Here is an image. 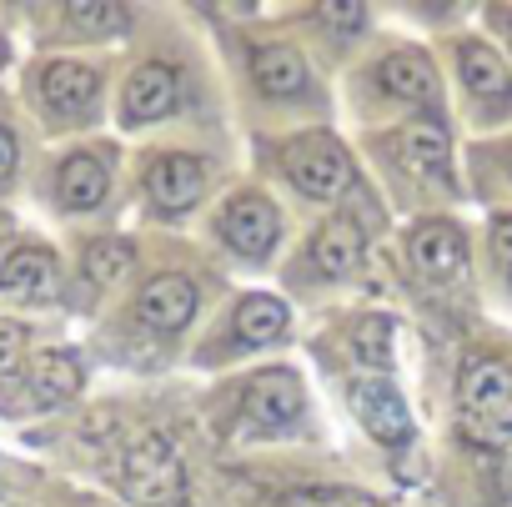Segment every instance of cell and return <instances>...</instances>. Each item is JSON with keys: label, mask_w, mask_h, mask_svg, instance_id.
<instances>
[{"label": "cell", "mask_w": 512, "mask_h": 507, "mask_svg": "<svg viewBox=\"0 0 512 507\" xmlns=\"http://www.w3.org/2000/svg\"><path fill=\"white\" fill-rule=\"evenodd\" d=\"M111 191V171L96 151H66L51 171V196L61 211H96Z\"/></svg>", "instance_id": "obj_12"}, {"label": "cell", "mask_w": 512, "mask_h": 507, "mask_svg": "<svg viewBox=\"0 0 512 507\" xmlns=\"http://www.w3.org/2000/svg\"><path fill=\"white\" fill-rule=\"evenodd\" d=\"M201 191H206V166L186 151H161L146 166V196L161 211H186V206L201 201Z\"/></svg>", "instance_id": "obj_13"}, {"label": "cell", "mask_w": 512, "mask_h": 507, "mask_svg": "<svg viewBox=\"0 0 512 507\" xmlns=\"http://www.w3.org/2000/svg\"><path fill=\"white\" fill-rule=\"evenodd\" d=\"M81 382H86V367H81V352H71V347H46V352H36L31 367H26V397H31L36 407H61V402H71V397L81 392Z\"/></svg>", "instance_id": "obj_15"}, {"label": "cell", "mask_w": 512, "mask_h": 507, "mask_svg": "<svg viewBox=\"0 0 512 507\" xmlns=\"http://www.w3.org/2000/svg\"><path fill=\"white\" fill-rule=\"evenodd\" d=\"M317 21L342 31V36H352V31L367 26V6H317Z\"/></svg>", "instance_id": "obj_25"}, {"label": "cell", "mask_w": 512, "mask_h": 507, "mask_svg": "<svg viewBox=\"0 0 512 507\" xmlns=\"http://www.w3.org/2000/svg\"><path fill=\"white\" fill-rule=\"evenodd\" d=\"M392 352H397V322L392 317H382V312H372V317H362L357 327H352V357L362 362V367H392Z\"/></svg>", "instance_id": "obj_23"}, {"label": "cell", "mask_w": 512, "mask_h": 507, "mask_svg": "<svg viewBox=\"0 0 512 507\" xmlns=\"http://www.w3.org/2000/svg\"><path fill=\"white\" fill-rule=\"evenodd\" d=\"M302 417V377L287 372V367H272L262 377L246 382V397H241V432H256V437H272L282 427H292Z\"/></svg>", "instance_id": "obj_6"}, {"label": "cell", "mask_w": 512, "mask_h": 507, "mask_svg": "<svg viewBox=\"0 0 512 507\" xmlns=\"http://www.w3.org/2000/svg\"><path fill=\"white\" fill-rule=\"evenodd\" d=\"M176 96H181V81H176V71L166 61L136 66L126 91H121V126H151V121L171 116Z\"/></svg>", "instance_id": "obj_10"}, {"label": "cell", "mask_w": 512, "mask_h": 507, "mask_svg": "<svg viewBox=\"0 0 512 507\" xmlns=\"http://www.w3.org/2000/svg\"><path fill=\"white\" fill-rule=\"evenodd\" d=\"M507 171H512V151H507Z\"/></svg>", "instance_id": "obj_31"}, {"label": "cell", "mask_w": 512, "mask_h": 507, "mask_svg": "<svg viewBox=\"0 0 512 507\" xmlns=\"http://www.w3.org/2000/svg\"><path fill=\"white\" fill-rule=\"evenodd\" d=\"M457 66H462V86L467 96L487 101V106H507L512 101V76L497 61V51L487 41H462L457 46Z\"/></svg>", "instance_id": "obj_17"}, {"label": "cell", "mask_w": 512, "mask_h": 507, "mask_svg": "<svg viewBox=\"0 0 512 507\" xmlns=\"http://www.w3.org/2000/svg\"><path fill=\"white\" fill-rule=\"evenodd\" d=\"M397 161L422 181V186H442L452 191V141L437 121H412L397 131Z\"/></svg>", "instance_id": "obj_11"}, {"label": "cell", "mask_w": 512, "mask_h": 507, "mask_svg": "<svg viewBox=\"0 0 512 507\" xmlns=\"http://www.w3.org/2000/svg\"><path fill=\"white\" fill-rule=\"evenodd\" d=\"M282 166H287L292 186L302 196H312V201H332L347 186V176H352V161H347V151L332 136H297V141H287Z\"/></svg>", "instance_id": "obj_5"}, {"label": "cell", "mask_w": 512, "mask_h": 507, "mask_svg": "<svg viewBox=\"0 0 512 507\" xmlns=\"http://www.w3.org/2000/svg\"><path fill=\"white\" fill-rule=\"evenodd\" d=\"M251 76H256V91L272 96V101H292V96H302L312 86L307 61L297 51H287V46H262L251 56Z\"/></svg>", "instance_id": "obj_18"}, {"label": "cell", "mask_w": 512, "mask_h": 507, "mask_svg": "<svg viewBox=\"0 0 512 507\" xmlns=\"http://www.w3.org/2000/svg\"><path fill=\"white\" fill-rule=\"evenodd\" d=\"M492 16H497V21L507 26V41H512V11H492Z\"/></svg>", "instance_id": "obj_30"}, {"label": "cell", "mask_w": 512, "mask_h": 507, "mask_svg": "<svg viewBox=\"0 0 512 507\" xmlns=\"http://www.w3.org/2000/svg\"><path fill=\"white\" fill-rule=\"evenodd\" d=\"M347 407L357 412L362 432L382 447H407L412 442V412L402 392L387 377H352L347 382Z\"/></svg>", "instance_id": "obj_7"}, {"label": "cell", "mask_w": 512, "mask_h": 507, "mask_svg": "<svg viewBox=\"0 0 512 507\" xmlns=\"http://www.w3.org/2000/svg\"><path fill=\"white\" fill-rule=\"evenodd\" d=\"M457 432L482 452H512V367L477 352L457 372Z\"/></svg>", "instance_id": "obj_1"}, {"label": "cell", "mask_w": 512, "mask_h": 507, "mask_svg": "<svg viewBox=\"0 0 512 507\" xmlns=\"http://www.w3.org/2000/svg\"><path fill=\"white\" fill-rule=\"evenodd\" d=\"M377 76H382V91L397 96V101H407V106H437L442 101L437 71H432V61L422 51H392L377 66Z\"/></svg>", "instance_id": "obj_16"}, {"label": "cell", "mask_w": 512, "mask_h": 507, "mask_svg": "<svg viewBox=\"0 0 512 507\" xmlns=\"http://www.w3.org/2000/svg\"><path fill=\"white\" fill-rule=\"evenodd\" d=\"M31 91H36V106L46 116H56V121H86L96 111V101H101V76L86 61L51 56V61L36 66Z\"/></svg>", "instance_id": "obj_3"}, {"label": "cell", "mask_w": 512, "mask_h": 507, "mask_svg": "<svg viewBox=\"0 0 512 507\" xmlns=\"http://www.w3.org/2000/svg\"><path fill=\"white\" fill-rule=\"evenodd\" d=\"M282 332H287V307L277 297H267V292L241 297V307H236V342L241 347H267Z\"/></svg>", "instance_id": "obj_21"}, {"label": "cell", "mask_w": 512, "mask_h": 507, "mask_svg": "<svg viewBox=\"0 0 512 507\" xmlns=\"http://www.w3.org/2000/svg\"><path fill=\"white\" fill-rule=\"evenodd\" d=\"M21 171V136L11 121H0V186H11Z\"/></svg>", "instance_id": "obj_26"}, {"label": "cell", "mask_w": 512, "mask_h": 507, "mask_svg": "<svg viewBox=\"0 0 512 507\" xmlns=\"http://www.w3.org/2000/svg\"><path fill=\"white\" fill-rule=\"evenodd\" d=\"M131 267H136V246H131L126 236H101V241H91V246L81 251V272H86V282H96V287L121 282Z\"/></svg>", "instance_id": "obj_22"}, {"label": "cell", "mask_w": 512, "mask_h": 507, "mask_svg": "<svg viewBox=\"0 0 512 507\" xmlns=\"http://www.w3.org/2000/svg\"><path fill=\"white\" fill-rule=\"evenodd\" d=\"M407 251H412L417 277H427L432 287H452L467 272V236L452 221H417L407 236Z\"/></svg>", "instance_id": "obj_9"}, {"label": "cell", "mask_w": 512, "mask_h": 507, "mask_svg": "<svg viewBox=\"0 0 512 507\" xmlns=\"http://www.w3.org/2000/svg\"><path fill=\"white\" fill-rule=\"evenodd\" d=\"M216 226H221V241L231 251H241V257H267V251L282 241V211L267 196H256V191L231 196L221 206Z\"/></svg>", "instance_id": "obj_8"}, {"label": "cell", "mask_w": 512, "mask_h": 507, "mask_svg": "<svg viewBox=\"0 0 512 507\" xmlns=\"http://www.w3.org/2000/svg\"><path fill=\"white\" fill-rule=\"evenodd\" d=\"M11 241H16V216H11L6 206H0V257L11 251Z\"/></svg>", "instance_id": "obj_29"}, {"label": "cell", "mask_w": 512, "mask_h": 507, "mask_svg": "<svg viewBox=\"0 0 512 507\" xmlns=\"http://www.w3.org/2000/svg\"><path fill=\"white\" fill-rule=\"evenodd\" d=\"M116 482L136 507H186V472L166 437H136L116 457Z\"/></svg>", "instance_id": "obj_2"}, {"label": "cell", "mask_w": 512, "mask_h": 507, "mask_svg": "<svg viewBox=\"0 0 512 507\" xmlns=\"http://www.w3.org/2000/svg\"><path fill=\"white\" fill-rule=\"evenodd\" d=\"M31 367V327L21 317H0V382H16Z\"/></svg>", "instance_id": "obj_24"}, {"label": "cell", "mask_w": 512, "mask_h": 507, "mask_svg": "<svg viewBox=\"0 0 512 507\" xmlns=\"http://www.w3.org/2000/svg\"><path fill=\"white\" fill-rule=\"evenodd\" d=\"M56 16L71 41H111V36H126L131 26V11L111 6V0H76V6H61Z\"/></svg>", "instance_id": "obj_20"}, {"label": "cell", "mask_w": 512, "mask_h": 507, "mask_svg": "<svg viewBox=\"0 0 512 507\" xmlns=\"http://www.w3.org/2000/svg\"><path fill=\"white\" fill-rule=\"evenodd\" d=\"M287 507H377V502H362V497H292Z\"/></svg>", "instance_id": "obj_28"}, {"label": "cell", "mask_w": 512, "mask_h": 507, "mask_svg": "<svg viewBox=\"0 0 512 507\" xmlns=\"http://www.w3.org/2000/svg\"><path fill=\"white\" fill-rule=\"evenodd\" d=\"M196 307H201L196 282H186V277H176V272L151 277V282L141 287V297H136V317H141L146 327H156V332H181V327L196 317Z\"/></svg>", "instance_id": "obj_14"}, {"label": "cell", "mask_w": 512, "mask_h": 507, "mask_svg": "<svg viewBox=\"0 0 512 507\" xmlns=\"http://www.w3.org/2000/svg\"><path fill=\"white\" fill-rule=\"evenodd\" d=\"M0 297L21 307H51L61 297V257L41 241H21L0 257Z\"/></svg>", "instance_id": "obj_4"}, {"label": "cell", "mask_w": 512, "mask_h": 507, "mask_svg": "<svg viewBox=\"0 0 512 507\" xmlns=\"http://www.w3.org/2000/svg\"><path fill=\"white\" fill-rule=\"evenodd\" d=\"M492 257L512 282V216H492Z\"/></svg>", "instance_id": "obj_27"}, {"label": "cell", "mask_w": 512, "mask_h": 507, "mask_svg": "<svg viewBox=\"0 0 512 507\" xmlns=\"http://www.w3.org/2000/svg\"><path fill=\"white\" fill-rule=\"evenodd\" d=\"M312 262L327 277H352L362 267V226L352 216H332L317 231V241H312Z\"/></svg>", "instance_id": "obj_19"}]
</instances>
